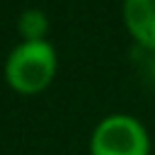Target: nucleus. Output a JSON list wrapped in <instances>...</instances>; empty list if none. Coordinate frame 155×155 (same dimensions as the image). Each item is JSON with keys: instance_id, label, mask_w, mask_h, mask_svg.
I'll return each mask as SVG.
<instances>
[{"instance_id": "20e7f679", "label": "nucleus", "mask_w": 155, "mask_h": 155, "mask_svg": "<svg viewBox=\"0 0 155 155\" xmlns=\"http://www.w3.org/2000/svg\"><path fill=\"white\" fill-rule=\"evenodd\" d=\"M17 29L22 34V41H41L46 39V31H48V17L44 10H24L17 19Z\"/></svg>"}, {"instance_id": "f257e3e1", "label": "nucleus", "mask_w": 155, "mask_h": 155, "mask_svg": "<svg viewBox=\"0 0 155 155\" xmlns=\"http://www.w3.org/2000/svg\"><path fill=\"white\" fill-rule=\"evenodd\" d=\"M58 70V56L51 41H22L5 61V80L19 94L44 92Z\"/></svg>"}, {"instance_id": "f03ea898", "label": "nucleus", "mask_w": 155, "mask_h": 155, "mask_svg": "<svg viewBox=\"0 0 155 155\" xmlns=\"http://www.w3.org/2000/svg\"><path fill=\"white\" fill-rule=\"evenodd\" d=\"M90 155H150L148 128L131 114H109L90 136Z\"/></svg>"}, {"instance_id": "7ed1b4c3", "label": "nucleus", "mask_w": 155, "mask_h": 155, "mask_svg": "<svg viewBox=\"0 0 155 155\" xmlns=\"http://www.w3.org/2000/svg\"><path fill=\"white\" fill-rule=\"evenodd\" d=\"M121 19L140 48L155 51V0H124Z\"/></svg>"}]
</instances>
